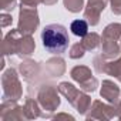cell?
I'll return each mask as SVG.
<instances>
[{"label":"cell","instance_id":"obj_1","mask_svg":"<svg viewBox=\"0 0 121 121\" xmlns=\"http://www.w3.org/2000/svg\"><path fill=\"white\" fill-rule=\"evenodd\" d=\"M29 95H31L34 93L36 100L39 101L40 107H41V117L43 118H51L53 112L60 107L61 100L58 95V86H54L48 81H43L39 86H30L29 84Z\"/></svg>","mask_w":121,"mask_h":121},{"label":"cell","instance_id":"obj_2","mask_svg":"<svg viewBox=\"0 0 121 121\" xmlns=\"http://www.w3.org/2000/svg\"><path fill=\"white\" fill-rule=\"evenodd\" d=\"M41 41L46 51L60 56L69 48V44H70L69 31L63 24H58V23L47 24L41 31Z\"/></svg>","mask_w":121,"mask_h":121},{"label":"cell","instance_id":"obj_3","mask_svg":"<svg viewBox=\"0 0 121 121\" xmlns=\"http://www.w3.org/2000/svg\"><path fill=\"white\" fill-rule=\"evenodd\" d=\"M2 87H3V101H6V100L19 101L23 97V86L19 80L16 69H13V67L3 71Z\"/></svg>","mask_w":121,"mask_h":121},{"label":"cell","instance_id":"obj_4","mask_svg":"<svg viewBox=\"0 0 121 121\" xmlns=\"http://www.w3.org/2000/svg\"><path fill=\"white\" fill-rule=\"evenodd\" d=\"M40 24L39 19V12L36 7H26L22 6L19 12V23H17V30L20 34L24 36H31Z\"/></svg>","mask_w":121,"mask_h":121},{"label":"cell","instance_id":"obj_5","mask_svg":"<svg viewBox=\"0 0 121 121\" xmlns=\"http://www.w3.org/2000/svg\"><path fill=\"white\" fill-rule=\"evenodd\" d=\"M19 71L23 76L24 81L30 86H39L44 80V77H43L44 67L39 61H34L31 58H24L23 60L19 64Z\"/></svg>","mask_w":121,"mask_h":121},{"label":"cell","instance_id":"obj_6","mask_svg":"<svg viewBox=\"0 0 121 121\" xmlns=\"http://www.w3.org/2000/svg\"><path fill=\"white\" fill-rule=\"evenodd\" d=\"M71 78L78 83L80 88L86 93H94L98 87V80L91 74V70L87 66H76L70 71Z\"/></svg>","mask_w":121,"mask_h":121},{"label":"cell","instance_id":"obj_7","mask_svg":"<svg viewBox=\"0 0 121 121\" xmlns=\"http://www.w3.org/2000/svg\"><path fill=\"white\" fill-rule=\"evenodd\" d=\"M117 117V107L115 104H105L100 100L93 101L90 110L86 114L87 120H101V121H107Z\"/></svg>","mask_w":121,"mask_h":121},{"label":"cell","instance_id":"obj_8","mask_svg":"<svg viewBox=\"0 0 121 121\" xmlns=\"http://www.w3.org/2000/svg\"><path fill=\"white\" fill-rule=\"evenodd\" d=\"M0 120L2 121H12V120H27L24 110L17 101L6 100L0 105Z\"/></svg>","mask_w":121,"mask_h":121},{"label":"cell","instance_id":"obj_9","mask_svg":"<svg viewBox=\"0 0 121 121\" xmlns=\"http://www.w3.org/2000/svg\"><path fill=\"white\" fill-rule=\"evenodd\" d=\"M108 0H88L87 6L84 7V19L90 26H97L100 23L101 13L107 7Z\"/></svg>","mask_w":121,"mask_h":121},{"label":"cell","instance_id":"obj_10","mask_svg":"<svg viewBox=\"0 0 121 121\" xmlns=\"http://www.w3.org/2000/svg\"><path fill=\"white\" fill-rule=\"evenodd\" d=\"M36 48V43L34 39L31 36H24L20 34L19 39L16 40V47H14V53L20 57V58H29Z\"/></svg>","mask_w":121,"mask_h":121},{"label":"cell","instance_id":"obj_11","mask_svg":"<svg viewBox=\"0 0 121 121\" xmlns=\"http://www.w3.org/2000/svg\"><path fill=\"white\" fill-rule=\"evenodd\" d=\"M66 73V61L61 57H51L44 63V76L50 78L61 77Z\"/></svg>","mask_w":121,"mask_h":121},{"label":"cell","instance_id":"obj_12","mask_svg":"<svg viewBox=\"0 0 121 121\" xmlns=\"http://www.w3.org/2000/svg\"><path fill=\"white\" fill-rule=\"evenodd\" d=\"M100 95L110 104H117L120 97H121V91L120 87L111 81V80H103L101 83V88H100Z\"/></svg>","mask_w":121,"mask_h":121},{"label":"cell","instance_id":"obj_13","mask_svg":"<svg viewBox=\"0 0 121 121\" xmlns=\"http://www.w3.org/2000/svg\"><path fill=\"white\" fill-rule=\"evenodd\" d=\"M58 91H60V94L61 95H64L66 98H67V101L76 108V105H77V103L80 101V98H81V95L86 93V91H83L81 88L78 90L77 87H74L71 83H69V81H61L58 84Z\"/></svg>","mask_w":121,"mask_h":121},{"label":"cell","instance_id":"obj_14","mask_svg":"<svg viewBox=\"0 0 121 121\" xmlns=\"http://www.w3.org/2000/svg\"><path fill=\"white\" fill-rule=\"evenodd\" d=\"M121 54V46L117 40L101 37V56L107 60H114L120 57Z\"/></svg>","mask_w":121,"mask_h":121},{"label":"cell","instance_id":"obj_15","mask_svg":"<svg viewBox=\"0 0 121 121\" xmlns=\"http://www.w3.org/2000/svg\"><path fill=\"white\" fill-rule=\"evenodd\" d=\"M23 110H24V114H26L27 120H34L37 117H41V107H40L39 101L36 100V97L27 95V98L24 101V105H23Z\"/></svg>","mask_w":121,"mask_h":121},{"label":"cell","instance_id":"obj_16","mask_svg":"<svg viewBox=\"0 0 121 121\" xmlns=\"http://www.w3.org/2000/svg\"><path fill=\"white\" fill-rule=\"evenodd\" d=\"M20 36V31L16 29V30H10L4 39H3V56H13L16 54L14 53V47H16V40L19 39Z\"/></svg>","mask_w":121,"mask_h":121},{"label":"cell","instance_id":"obj_17","mask_svg":"<svg viewBox=\"0 0 121 121\" xmlns=\"http://www.w3.org/2000/svg\"><path fill=\"white\" fill-rule=\"evenodd\" d=\"M88 22L86 19H78V20H74L71 22L70 24V30L74 36L77 37H84L87 33H88Z\"/></svg>","mask_w":121,"mask_h":121},{"label":"cell","instance_id":"obj_18","mask_svg":"<svg viewBox=\"0 0 121 121\" xmlns=\"http://www.w3.org/2000/svg\"><path fill=\"white\" fill-rule=\"evenodd\" d=\"M101 37H107V39H112L120 41L121 40V23H110L104 27L103 30V36Z\"/></svg>","mask_w":121,"mask_h":121},{"label":"cell","instance_id":"obj_19","mask_svg":"<svg viewBox=\"0 0 121 121\" xmlns=\"http://www.w3.org/2000/svg\"><path fill=\"white\" fill-rule=\"evenodd\" d=\"M81 44L86 50H95L101 44V37L97 33H87L84 37H81Z\"/></svg>","mask_w":121,"mask_h":121},{"label":"cell","instance_id":"obj_20","mask_svg":"<svg viewBox=\"0 0 121 121\" xmlns=\"http://www.w3.org/2000/svg\"><path fill=\"white\" fill-rule=\"evenodd\" d=\"M105 74L117 78L121 83V57H117V58L111 60V61H108V64H107V73Z\"/></svg>","mask_w":121,"mask_h":121},{"label":"cell","instance_id":"obj_21","mask_svg":"<svg viewBox=\"0 0 121 121\" xmlns=\"http://www.w3.org/2000/svg\"><path fill=\"white\" fill-rule=\"evenodd\" d=\"M107 64H108L107 58L103 57L101 54H100V56H95V57L93 58V67H94V70H95L98 74H105V73H107Z\"/></svg>","mask_w":121,"mask_h":121},{"label":"cell","instance_id":"obj_22","mask_svg":"<svg viewBox=\"0 0 121 121\" xmlns=\"http://www.w3.org/2000/svg\"><path fill=\"white\" fill-rule=\"evenodd\" d=\"M64 7L71 13H78L84 7V0H63Z\"/></svg>","mask_w":121,"mask_h":121},{"label":"cell","instance_id":"obj_23","mask_svg":"<svg viewBox=\"0 0 121 121\" xmlns=\"http://www.w3.org/2000/svg\"><path fill=\"white\" fill-rule=\"evenodd\" d=\"M86 51H87V50L84 48V46H83L81 41H80V43H76V44H73V46L70 47L69 56H70V58H73V60H78V58L84 57V53H86Z\"/></svg>","mask_w":121,"mask_h":121},{"label":"cell","instance_id":"obj_24","mask_svg":"<svg viewBox=\"0 0 121 121\" xmlns=\"http://www.w3.org/2000/svg\"><path fill=\"white\" fill-rule=\"evenodd\" d=\"M17 6V2L16 0H0V9H2V12H13Z\"/></svg>","mask_w":121,"mask_h":121},{"label":"cell","instance_id":"obj_25","mask_svg":"<svg viewBox=\"0 0 121 121\" xmlns=\"http://www.w3.org/2000/svg\"><path fill=\"white\" fill-rule=\"evenodd\" d=\"M0 20H2V27H3V29L12 26V23H13V17H12L9 13H6V12H3V14L0 16Z\"/></svg>","mask_w":121,"mask_h":121},{"label":"cell","instance_id":"obj_26","mask_svg":"<svg viewBox=\"0 0 121 121\" xmlns=\"http://www.w3.org/2000/svg\"><path fill=\"white\" fill-rule=\"evenodd\" d=\"M111 4V12L117 16L121 14V0H108Z\"/></svg>","mask_w":121,"mask_h":121},{"label":"cell","instance_id":"obj_27","mask_svg":"<svg viewBox=\"0 0 121 121\" xmlns=\"http://www.w3.org/2000/svg\"><path fill=\"white\" fill-rule=\"evenodd\" d=\"M20 3L22 6H26V7H37L40 0H20Z\"/></svg>","mask_w":121,"mask_h":121},{"label":"cell","instance_id":"obj_28","mask_svg":"<svg viewBox=\"0 0 121 121\" xmlns=\"http://www.w3.org/2000/svg\"><path fill=\"white\" fill-rule=\"evenodd\" d=\"M53 118L54 120H60V118H66V120H74V117L73 115H70V114H66V112H61V114H57V115H53Z\"/></svg>","mask_w":121,"mask_h":121},{"label":"cell","instance_id":"obj_29","mask_svg":"<svg viewBox=\"0 0 121 121\" xmlns=\"http://www.w3.org/2000/svg\"><path fill=\"white\" fill-rule=\"evenodd\" d=\"M58 0H40V3H43L44 6H54Z\"/></svg>","mask_w":121,"mask_h":121},{"label":"cell","instance_id":"obj_30","mask_svg":"<svg viewBox=\"0 0 121 121\" xmlns=\"http://www.w3.org/2000/svg\"><path fill=\"white\" fill-rule=\"evenodd\" d=\"M115 107H117V118H118V120H121V97H120L118 103L115 104Z\"/></svg>","mask_w":121,"mask_h":121},{"label":"cell","instance_id":"obj_31","mask_svg":"<svg viewBox=\"0 0 121 121\" xmlns=\"http://www.w3.org/2000/svg\"><path fill=\"white\" fill-rule=\"evenodd\" d=\"M4 66H6V56H3V58H2V64H0V69L4 70Z\"/></svg>","mask_w":121,"mask_h":121},{"label":"cell","instance_id":"obj_32","mask_svg":"<svg viewBox=\"0 0 121 121\" xmlns=\"http://www.w3.org/2000/svg\"><path fill=\"white\" fill-rule=\"evenodd\" d=\"M120 46H121V40H120Z\"/></svg>","mask_w":121,"mask_h":121}]
</instances>
